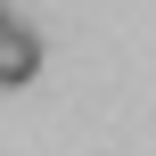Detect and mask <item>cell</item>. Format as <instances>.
Wrapping results in <instances>:
<instances>
[{
    "label": "cell",
    "mask_w": 156,
    "mask_h": 156,
    "mask_svg": "<svg viewBox=\"0 0 156 156\" xmlns=\"http://www.w3.org/2000/svg\"><path fill=\"white\" fill-rule=\"evenodd\" d=\"M33 74H41V33L33 25H8L0 33V90H25Z\"/></svg>",
    "instance_id": "1"
},
{
    "label": "cell",
    "mask_w": 156,
    "mask_h": 156,
    "mask_svg": "<svg viewBox=\"0 0 156 156\" xmlns=\"http://www.w3.org/2000/svg\"><path fill=\"white\" fill-rule=\"evenodd\" d=\"M8 25H16V16H8V0H0V33H8Z\"/></svg>",
    "instance_id": "2"
}]
</instances>
